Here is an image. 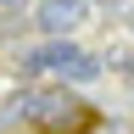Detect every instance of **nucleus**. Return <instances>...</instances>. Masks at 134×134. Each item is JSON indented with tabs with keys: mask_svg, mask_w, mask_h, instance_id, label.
<instances>
[{
	"mask_svg": "<svg viewBox=\"0 0 134 134\" xmlns=\"http://www.w3.org/2000/svg\"><path fill=\"white\" fill-rule=\"evenodd\" d=\"M129 23H134V6H129Z\"/></svg>",
	"mask_w": 134,
	"mask_h": 134,
	"instance_id": "423d86ee",
	"label": "nucleus"
},
{
	"mask_svg": "<svg viewBox=\"0 0 134 134\" xmlns=\"http://www.w3.org/2000/svg\"><path fill=\"white\" fill-rule=\"evenodd\" d=\"M95 0H39L34 6V23H39L50 39H67V28H78L84 17H90Z\"/></svg>",
	"mask_w": 134,
	"mask_h": 134,
	"instance_id": "7ed1b4c3",
	"label": "nucleus"
},
{
	"mask_svg": "<svg viewBox=\"0 0 134 134\" xmlns=\"http://www.w3.org/2000/svg\"><path fill=\"white\" fill-rule=\"evenodd\" d=\"M17 112H23L28 123L50 129V134H84V129L95 123V112L78 106V100H67L62 90H28L23 100H17Z\"/></svg>",
	"mask_w": 134,
	"mask_h": 134,
	"instance_id": "f03ea898",
	"label": "nucleus"
},
{
	"mask_svg": "<svg viewBox=\"0 0 134 134\" xmlns=\"http://www.w3.org/2000/svg\"><path fill=\"white\" fill-rule=\"evenodd\" d=\"M23 73H50V78H73V84H90V78L100 73V62H95L84 45H73V39H45V45L23 50Z\"/></svg>",
	"mask_w": 134,
	"mask_h": 134,
	"instance_id": "f257e3e1",
	"label": "nucleus"
},
{
	"mask_svg": "<svg viewBox=\"0 0 134 134\" xmlns=\"http://www.w3.org/2000/svg\"><path fill=\"white\" fill-rule=\"evenodd\" d=\"M95 6H129V0H95Z\"/></svg>",
	"mask_w": 134,
	"mask_h": 134,
	"instance_id": "20e7f679",
	"label": "nucleus"
},
{
	"mask_svg": "<svg viewBox=\"0 0 134 134\" xmlns=\"http://www.w3.org/2000/svg\"><path fill=\"white\" fill-rule=\"evenodd\" d=\"M0 6H17V0H0Z\"/></svg>",
	"mask_w": 134,
	"mask_h": 134,
	"instance_id": "39448f33",
	"label": "nucleus"
}]
</instances>
